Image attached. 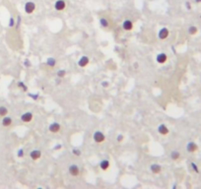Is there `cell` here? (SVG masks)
Instances as JSON below:
<instances>
[{
  "label": "cell",
  "instance_id": "23",
  "mask_svg": "<svg viewBox=\"0 0 201 189\" xmlns=\"http://www.w3.org/2000/svg\"><path fill=\"white\" fill-rule=\"evenodd\" d=\"M17 86H18L20 89H22L24 92H27V91H28V88H27V86L25 85V83H24V82H18Z\"/></svg>",
  "mask_w": 201,
  "mask_h": 189
},
{
  "label": "cell",
  "instance_id": "8",
  "mask_svg": "<svg viewBox=\"0 0 201 189\" xmlns=\"http://www.w3.org/2000/svg\"><path fill=\"white\" fill-rule=\"evenodd\" d=\"M168 34H170L168 29V28H162V29L159 31V32H158V38H159L160 40H166V38H168Z\"/></svg>",
  "mask_w": 201,
  "mask_h": 189
},
{
  "label": "cell",
  "instance_id": "15",
  "mask_svg": "<svg viewBox=\"0 0 201 189\" xmlns=\"http://www.w3.org/2000/svg\"><path fill=\"white\" fill-rule=\"evenodd\" d=\"M30 158L33 160H40L42 158V152L40 150H33L30 153Z\"/></svg>",
  "mask_w": 201,
  "mask_h": 189
},
{
  "label": "cell",
  "instance_id": "28",
  "mask_svg": "<svg viewBox=\"0 0 201 189\" xmlns=\"http://www.w3.org/2000/svg\"><path fill=\"white\" fill-rule=\"evenodd\" d=\"M190 166H191V168H193V170L195 172H199V170H198V168H197V164H194V162H191L190 164Z\"/></svg>",
  "mask_w": 201,
  "mask_h": 189
},
{
  "label": "cell",
  "instance_id": "32",
  "mask_svg": "<svg viewBox=\"0 0 201 189\" xmlns=\"http://www.w3.org/2000/svg\"><path fill=\"white\" fill-rule=\"evenodd\" d=\"M185 6H186V8H187L188 10L191 9V6H190V3H189V2H186V3H185Z\"/></svg>",
  "mask_w": 201,
  "mask_h": 189
},
{
  "label": "cell",
  "instance_id": "3",
  "mask_svg": "<svg viewBox=\"0 0 201 189\" xmlns=\"http://www.w3.org/2000/svg\"><path fill=\"white\" fill-rule=\"evenodd\" d=\"M68 172L70 173V175H72V176H79V175H80V168H79V166H78L77 164H75L69 166Z\"/></svg>",
  "mask_w": 201,
  "mask_h": 189
},
{
  "label": "cell",
  "instance_id": "4",
  "mask_svg": "<svg viewBox=\"0 0 201 189\" xmlns=\"http://www.w3.org/2000/svg\"><path fill=\"white\" fill-rule=\"evenodd\" d=\"M66 8V2L64 0H56L54 3V9L56 11H63Z\"/></svg>",
  "mask_w": 201,
  "mask_h": 189
},
{
  "label": "cell",
  "instance_id": "9",
  "mask_svg": "<svg viewBox=\"0 0 201 189\" xmlns=\"http://www.w3.org/2000/svg\"><path fill=\"white\" fill-rule=\"evenodd\" d=\"M90 63V59H89V57L88 56H86V55H83V56H81V58L78 60V66L79 67H81V68H84V67H86V66H88V64Z\"/></svg>",
  "mask_w": 201,
  "mask_h": 189
},
{
  "label": "cell",
  "instance_id": "6",
  "mask_svg": "<svg viewBox=\"0 0 201 189\" xmlns=\"http://www.w3.org/2000/svg\"><path fill=\"white\" fill-rule=\"evenodd\" d=\"M61 129V125L58 122H52L51 124L48 126V130L51 133H58Z\"/></svg>",
  "mask_w": 201,
  "mask_h": 189
},
{
  "label": "cell",
  "instance_id": "7",
  "mask_svg": "<svg viewBox=\"0 0 201 189\" xmlns=\"http://www.w3.org/2000/svg\"><path fill=\"white\" fill-rule=\"evenodd\" d=\"M198 150V146L195 142H188L186 145V151L188 153H194Z\"/></svg>",
  "mask_w": 201,
  "mask_h": 189
},
{
  "label": "cell",
  "instance_id": "22",
  "mask_svg": "<svg viewBox=\"0 0 201 189\" xmlns=\"http://www.w3.org/2000/svg\"><path fill=\"white\" fill-rule=\"evenodd\" d=\"M65 75H66V71H65L64 69H60V70L57 71V77H58L59 79L64 78Z\"/></svg>",
  "mask_w": 201,
  "mask_h": 189
},
{
  "label": "cell",
  "instance_id": "29",
  "mask_svg": "<svg viewBox=\"0 0 201 189\" xmlns=\"http://www.w3.org/2000/svg\"><path fill=\"white\" fill-rule=\"evenodd\" d=\"M100 85H102V88H108V87L110 86V83H108V81H102Z\"/></svg>",
  "mask_w": 201,
  "mask_h": 189
},
{
  "label": "cell",
  "instance_id": "19",
  "mask_svg": "<svg viewBox=\"0 0 201 189\" xmlns=\"http://www.w3.org/2000/svg\"><path fill=\"white\" fill-rule=\"evenodd\" d=\"M46 65L48 66V67H54L55 65H56V60H55V58H53V57H48V59H46Z\"/></svg>",
  "mask_w": 201,
  "mask_h": 189
},
{
  "label": "cell",
  "instance_id": "5",
  "mask_svg": "<svg viewBox=\"0 0 201 189\" xmlns=\"http://www.w3.org/2000/svg\"><path fill=\"white\" fill-rule=\"evenodd\" d=\"M33 118H34L33 113L30 112V111H27V112H25V113H23V114L21 115V120H22L23 122H25V123L31 122V121L33 120Z\"/></svg>",
  "mask_w": 201,
  "mask_h": 189
},
{
  "label": "cell",
  "instance_id": "16",
  "mask_svg": "<svg viewBox=\"0 0 201 189\" xmlns=\"http://www.w3.org/2000/svg\"><path fill=\"white\" fill-rule=\"evenodd\" d=\"M12 122H13V120H12V118L10 117V116H3V118H2V121H1V124L3 127H10V126L12 125Z\"/></svg>",
  "mask_w": 201,
  "mask_h": 189
},
{
  "label": "cell",
  "instance_id": "33",
  "mask_svg": "<svg viewBox=\"0 0 201 189\" xmlns=\"http://www.w3.org/2000/svg\"><path fill=\"white\" fill-rule=\"evenodd\" d=\"M195 3H201V0H194Z\"/></svg>",
  "mask_w": 201,
  "mask_h": 189
},
{
  "label": "cell",
  "instance_id": "18",
  "mask_svg": "<svg viewBox=\"0 0 201 189\" xmlns=\"http://www.w3.org/2000/svg\"><path fill=\"white\" fill-rule=\"evenodd\" d=\"M170 158H172V160H178V158H180V153L178 151H176V150H174V151H172V152H170Z\"/></svg>",
  "mask_w": 201,
  "mask_h": 189
},
{
  "label": "cell",
  "instance_id": "20",
  "mask_svg": "<svg viewBox=\"0 0 201 189\" xmlns=\"http://www.w3.org/2000/svg\"><path fill=\"white\" fill-rule=\"evenodd\" d=\"M187 32H188V34H189L194 36V34H197L198 29H197V27H195V26H190V27L188 28Z\"/></svg>",
  "mask_w": 201,
  "mask_h": 189
},
{
  "label": "cell",
  "instance_id": "25",
  "mask_svg": "<svg viewBox=\"0 0 201 189\" xmlns=\"http://www.w3.org/2000/svg\"><path fill=\"white\" fill-rule=\"evenodd\" d=\"M24 155H25L24 150H23V149H19V150H18V152H17V157H18V158H23V157H24Z\"/></svg>",
  "mask_w": 201,
  "mask_h": 189
},
{
  "label": "cell",
  "instance_id": "24",
  "mask_svg": "<svg viewBox=\"0 0 201 189\" xmlns=\"http://www.w3.org/2000/svg\"><path fill=\"white\" fill-rule=\"evenodd\" d=\"M72 153H73V155L74 156H76V157H80L81 156V150L80 149H78V148H74L73 150H72Z\"/></svg>",
  "mask_w": 201,
  "mask_h": 189
},
{
  "label": "cell",
  "instance_id": "17",
  "mask_svg": "<svg viewBox=\"0 0 201 189\" xmlns=\"http://www.w3.org/2000/svg\"><path fill=\"white\" fill-rule=\"evenodd\" d=\"M100 25L102 27V28L106 29V28L110 27V22H108V20L106 18L102 17V18H100Z\"/></svg>",
  "mask_w": 201,
  "mask_h": 189
},
{
  "label": "cell",
  "instance_id": "14",
  "mask_svg": "<svg viewBox=\"0 0 201 189\" xmlns=\"http://www.w3.org/2000/svg\"><path fill=\"white\" fill-rule=\"evenodd\" d=\"M99 166H100V168L102 170L106 172V170H108L110 168V162L108 160H100V162L99 164Z\"/></svg>",
  "mask_w": 201,
  "mask_h": 189
},
{
  "label": "cell",
  "instance_id": "2",
  "mask_svg": "<svg viewBox=\"0 0 201 189\" xmlns=\"http://www.w3.org/2000/svg\"><path fill=\"white\" fill-rule=\"evenodd\" d=\"M24 10H25V12H26L27 14H32V13L34 12V10H36V4L34 3L33 1H28V2H26L25 6H24Z\"/></svg>",
  "mask_w": 201,
  "mask_h": 189
},
{
  "label": "cell",
  "instance_id": "12",
  "mask_svg": "<svg viewBox=\"0 0 201 189\" xmlns=\"http://www.w3.org/2000/svg\"><path fill=\"white\" fill-rule=\"evenodd\" d=\"M122 28H123V30L124 31H131L132 29H133V22L132 21H130V20H125V21H123V23H122Z\"/></svg>",
  "mask_w": 201,
  "mask_h": 189
},
{
  "label": "cell",
  "instance_id": "11",
  "mask_svg": "<svg viewBox=\"0 0 201 189\" xmlns=\"http://www.w3.org/2000/svg\"><path fill=\"white\" fill-rule=\"evenodd\" d=\"M167 60H168V55L166 53H164V52L159 53L156 56V61L159 63V64H164V63L167 62Z\"/></svg>",
  "mask_w": 201,
  "mask_h": 189
},
{
  "label": "cell",
  "instance_id": "31",
  "mask_svg": "<svg viewBox=\"0 0 201 189\" xmlns=\"http://www.w3.org/2000/svg\"><path fill=\"white\" fill-rule=\"evenodd\" d=\"M25 66H26V67H30V66H31V62H30L28 59L25 60Z\"/></svg>",
  "mask_w": 201,
  "mask_h": 189
},
{
  "label": "cell",
  "instance_id": "26",
  "mask_svg": "<svg viewBox=\"0 0 201 189\" xmlns=\"http://www.w3.org/2000/svg\"><path fill=\"white\" fill-rule=\"evenodd\" d=\"M10 28H13L14 26H15V20H14V18L13 17H11L10 18V20H9V25H8Z\"/></svg>",
  "mask_w": 201,
  "mask_h": 189
},
{
  "label": "cell",
  "instance_id": "13",
  "mask_svg": "<svg viewBox=\"0 0 201 189\" xmlns=\"http://www.w3.org/2000/svg\"><path fill=\"white\" fill-rule=\"evenodd\" d=\"M150 170L154 174H159L162 172V166L159 164H152L150 166Z\"/></svg>",
  "mask_w": 201,
  "mask_h": 189
},
{
  "label": "cell",
  "instance_id": "10",
  "mask_svg": "<svg viewBox=\"0 0 201 189\" xmlns=\"http://www.w3.org/2000/svg\"><path fill=\"white\" fill-rule=\"evenodd\" d=\"M158 132H159V134H161L163 136H167L168 134L170 133V130H168V126L166 124L162 123V124H160L158 126Z\"/></svg>",
  "mask_w": 201,
  "mask_h": 189
},
{
  "label": "cell",
  "instance_id": "1",
  "mask_svg": "<svg viewBox=\"0 0 201 189\" xmlns=\"http://www.w3.org/2000/svg\"><path fill=\"white\" fill-rule=\"evenodd\" d=\"M93 140L95 141V143H97V144L104 143V140H106V135H104L102 131H96V132L93 134Z\"/></svg>",
  "mask_w": 201,
  "mask_h": 189
},
{
  "label": "cell",
  "instance_id": "21",
  "mask_svg": "<svg viewBox=\"0 0 201 189\" xmlns=\"http://www.w3.org/2000/svg\"><path fill=\"white\" fill-rule=\"evenodd\" d=\"M7 114H8V108L6 106H0V116L3 117V116H6Z\"/></svg>",
  "mask_w": 201,
  "mask_h": 189
},
{
  "label": "cell",
  "instance_id": "30",
  "mask_svg": "<svg viewBox=\"0 0 201 189\" xmlns=\"http://www.w3.org/2000/svg\"><path fill=\"white\" fill-rule=\"evenodd\" d=\"M29 96L33 98L34 100H38V94H29Z\"/></svg>",
  "mask_w": 201,
  "mask_h": 189
},
{
  "label": "cell",
  "instance_id": "27",
  "mask_svg": "<svg viewBox=\"0 0 201 189\" xmlns=\"http://www.w3.org/2000/svg\"><path fill=\"white\" fill-rule=\"evenodd\" d=\"M123 139H124V136L122 134H118L116 136V142H118V143H121L123 141Z\"/></svg>",
  "mask_w": 201,
  "mask_h": 189
}]
</instances>
